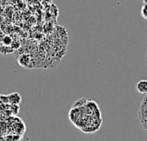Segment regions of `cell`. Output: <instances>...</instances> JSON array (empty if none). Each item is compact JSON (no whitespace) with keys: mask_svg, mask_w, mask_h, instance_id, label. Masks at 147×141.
I'll list each match as a JSON object with an SVG mask.
<instances>
[{"mask_svg":"<svg viewBox=\"0 0 147 141\" xmlns=\"http://www.w3.org/2000/svg\"><path fill=\"white\" fill-rule=\"evenodd\" d=\"M139 120L145 130L147 129V95H145L138 111Z\"/></svg>","mask_w":147,"mask_h":141,"instance_id":"cell-1","label":"cell"},{"mask_svg":"<svg viewBox=\"0 0 147 141\" xmlns=\"http://www.w3.org/2000/svg\"><path fill=\"white\" fill-rule=\"evenodd\" d=\"M8 103L14 105V106H19L22 103V96L18 92H13L9 95H7Z\"/></svg>","mask_w":147,"mask_h":141,"instance_id":"cell-2","label":"cell"},{"mask_svg":"<svg viewBox=\"0 0 147 141\" xmlns=\"http://www.w3.org/2000/svg\"><path fill=\"white\" fill-rule=\"evenodd\" d=\"M30 61H31V58H30V55H28V54H22V55L19 56L17 59L18 64L24 68L29 67Z\"/></svg>","mask_w":147,"mask_h":141,"instance_id":"cell-3","label":"cell"},{"mask_svg":"<svg viewBox=\"0 0 147 141\" xmlns=\"http://www.w3.org/2000/svg\"><path fill=\"white\" fill-rule=\"evenodd\" d=\"M136 90L140 94H147V81L146 79H142L139 81L136 84Z\"/></svg>","mask_w":147,"mask_h":141,"instance_id":"cell-4","label":"cell"},{"mask_svg":"<svg viewBox=\"0 0 147 141\" xmlns=\"http://www.w3.org/2000/svg\"><path fill=\"white\" fill-rule=\"evenodd\" d=\"M2 43H3V46L10 47L12 45V38L9 35H5L2 38Z\"/></svg>","mask_w":147,"mask_h":141,"instance_id":"cell-5","label":"cell"},{"mask_svg":"<svg viewBox=\"0 0 147 141\" xmlns=\"http://www.w3.org/2000/svg\"><path fill=\"white\" fill-rule=\"evenodd\" d=\"M141 16H143L144 19H147V3L146 1H144V3L141 7V10H140Z\"/></svg>","mask_w":147,"mask_h":141,"instance_id":"cell-6","label":"cell"}]
</instances>
